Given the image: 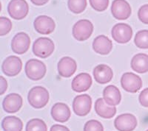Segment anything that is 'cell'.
Wrapping results in <instances>:
<instances>
[{"mask_svg":"<svg viewBox=\"0 0 148 131\" xmlns=\"http://www.w3.org/2000/svg\"><path fill=\"white\" fill-rule=\"evenodd\" d=\"M138 101L143 107L148 108V88L144 89L138 97Z\"/></svg>","mask_w":148,"mask_h":131,"instance_id":"cell-31","label":"cell"},{"mask_svg":"<svg viewBox=\"0 0 148 131\" xmlns=\"http://www.w3.org/2000/svg\"><path fill=\"white\" fill-rule=\"evenodd\" d=\"M26 131H47V124L40 119H33L26 124Z\"/></svg>","mask_w":148,"mask_h":131,"instance_id":"cell-26","label":"cell"},{"mask_svg":"<svg viewBox=\"0 0 148 131\" xmlns=\"http://www.w3.org/2000/svg\"><path fill=\"white\" fill-rule=\"evenodd\" d=\"M131 68L136 72L143 74L148 72V55L138 53L133 56L131 60Z\"/></svg>","mask_w":148,"mask_h":131,"instance_id":"cell-22","label":"cell"},{"mask_svg":"<svg viewBox=\"0 0 148 131\" xmlns=\"http://www.w3.org/2000/svg\"><path fill=\"white\" fill-rule=\"evenodd\" d=\"M34 26L36 31L42 35H48L52 33L56 27L53 19L45 15L37 17L34 20Z\"/></svg>","mask_w":148,"mask_h":131,"instance_id":"cell-13","label":"cell"},{"mask_svg":"<svg viewBox=\"0 0 148 131\" xmlns=\"http://www.w3.org/2000/svg\"><path fill=\"white\" fill-rule=\"evenodd\" d=\"M114 125L119 131H133L137 126V120L134 115L124 113L116 117Z\"/></svg>","mask_w":148,"mask_h":131,"instance_id":"cell-12","label":"cell"},{"mask_svg":"<svg viewBox=\"0 0 148 131\" xmlns=\"http://www.w3.org/2000/svg\"><path fill=\"white\" fill-rule=\"evenodd\" d=\"M92 49L98 54L106 55L109 54L113 49V43L110 39L105 35H99L92 42Z\"/></svg>","mask_w":148,"mask_h":131,"instance_id":"cell-16","label":"cell"},{"mask_svg":"<svg viewBox=\"0 0 148 131\" xmlns=\"http://www.w3.org/2000/svg\"><path fill=\"white\" fill-rule=\"evenodd\" d=\"M49 0H30V2H32L34 5L36 6H42L48 2Z\"/></svg>","mask_w":148,"mask_h":131,"instance_id":"cell-34","label":"cell"},{"mask_svg":"<svg viewBox=\"0 0 148 131\" xmlns=\"http://www.w3.org/2000/svg\"><path fill=\"white\" fill-rule=\"evenodd\" d=\"M25 74L29 79L39 80L45 77L47 72L45 64L36 59H30L26 63L25 67Z\"/></svg>","mask_w":148,"mask_h":131,"instance_id":"cell-2","label":"cell"},{"mask_svg":"<svg viewBox=\"0 0 148 131\" xmlns=\"http://www.w3.org/2000/svg\"><path fill=\"white\" fill-rule=\"evenodd\" d=\"M22 69V62L19 57L12 55L5 59L2 65V72L8 77H14L19 74Z\"/></svg>","mask_w":148,"mask_h":131,"instance_id":"cell-10","label":"cell"},{"mask_svg":"<svg viewBox=\"0 0 148 131\" xmlns=\"http://www.w3.org/2000/svg\"><path fill=\"white\" fill-rule=\"evenodd\" d=\"M28 103L33 108L40 109L44 108L49 101V92L42 86H35L30 89L27 96Z\"/></svg>","mask_w":148,"mask_h":131,"instance_id":"cell-1","label":"cell"},{"mask_svg":"<svg viewBox=\"0 0 148 131\" xmlns=\"http://www.w3.org/2000/svg\"><path fill=\"white\" fill-rule=\"evenodd\" d=\"M134 43L138 48L148 49V30H140L136 34Z\"/></svg>","mask_w":148,"mask_h":131,"instance_id":"cell-24","label":"cell"},{"mask_svg":"<svg viewBox=\"0 0 148 131\" xmlns=\"http://www.w3.org/2000/svg\"><path fill=\"white\" fill-rule=\"evenodd\" d=\"M92 107V99L88 94L78 95L73 102V109L77 116H87Z\"/></svg>","mask_w":148,"mask_h":131,"instance_id":"cell-7","label":"cell"},{"mask_svg":"<svg viewBox=\"0 0 148 131\" xmlns=\"http://www.w3.org/2000/svg\"><path fill=\"white\" fill-rule=\"evenodd\" d=\"M95 111L104 119H111L116 115V108L108 105L103 98H99L95 103Z\"/></svg>","mask_w":148,"mask_h":131,"instance_id":"cell-20","label":"cell"},{"mask_svg":"<svg viewBox=\"0 0 148 131\" xmlns=\"http://www.w3.org/2000/svg\"><path fill=\"white\" fill-rule=\"evenodd\" d=\"M22 98L18 94L12 93L6 96L2 102L4 111L8 113L18 112L22 106Z\"/></svg>","mask_w":148,"mask_h":131,"instance_id":"cell-14","label":"cell"},{"mask_svg":"<svg viewBox=\"0 0 148 131\" xmlns=\"http://www.w3.org/2000/svg\"><path fill=\"white\" fill-rule=\"evenodd\" d=\"M121 87L130 93H136L142 87V80L134 73L126 72L121 78Z\"/></svg>","mask_w":148,"mask_h":131,"instance_id":"cell-8","label":"cell"},{"mask_svg":"<svg viewBox=\"0 0 148 131\" xmlns=\"http://www.w3.org/2000/svg\"><path fill=\"white\" fill-rule=\"evenodd\" d=\"M103 97L105 102L112 106H116L119 104L121 99V92L118 88L113 85H110L104 89Z\"/></svg>","mask_w":148,"mask_h":131,"instance_id":"cell-21","label":"cell"},{"mask_svg":"<svg viewBox=\"0 0 148 131\" xmlns=\"http://www.w3.org/2000/svg\"><path fill=\"white\" fill-rule=\"evenodd\" d=\"M2 128L4 131H22L23 123L16 116H6L2 122Z\"/></svg>","mask_w":148,"mask_h":131,"instance_id":"cell-23","label":"cell"},{"mask_svg":"<svg viewBox=\"0 0 148 131\" xmlns=\"http://www.w3.org/2000/svg\"><path fill=\"white\" fill-rule=\"evenodd\" d=\"M12 29V22L6 17H0V35L3 36L10 32Z\"/></svg>","mask_w":148,"mask_h":131,"instance_id":"cell-27","label":"cell"},{"mask_svg":"<svg viewBox=\"0 0 148 131\" xmlns=\"http://www.w3.org/2000/svg\"><path fill=\"white\" fill-rule=\"evenodd\" d=\"M93 32L92 22L88 19H82L76 22L73 27L72 33L74 38L79 41L88 40Z\"/></svg>","mask_w":148,"mask_h":131,"instance_id":"cell-4","label":"cell"},{"mask_svg":"<svg viewBox=\"0 0 148 131\" xmlns=\"http://www.w3.org/2000/svg\"><path fill=\"white\" fill-rule=\"evenodd\" d=\"M138 19L145 24H148V5H142L138 11Z\"/></svg>","mask_w":148,"mask_h":131,"instance_id":"cell-30","label":"cell"},{"mask_svg":"<svg viewBox=\"0 0 148 131\" xmlns=\"http://www.w3.org/2000/svg\"><path fill=\"white\" fill-rule=\"evenodd\" d=\"M90 6L95 10L102 12L107 10L109 5V0H89Z\"/></svg>","mask_w":148,"mask_h":131,"instance_id":"cell-28","label":"cell"},{"mask_svg":"<svg viewBox=\"0 0 148 131\" xmlns=\"http://www.w3.org/2000/svg\"><path fill=\"white\" fill-rule=\"evenodd\" d=\"M54 49V43L48 38H39L34 41L33 45V52L36 56L41 58H46L51 56Z\"/></svg>","mask_w":148,"mask_h":131,"instance_id":"cell-3","label":"cell"},{"mask_svg":"<svg viewBox=\"0 0 148 131\" xmlns=\"http://www.w3.org/2000/svg\"><path fill=\"white\" fill-rule=\"evenodd\" d=\"M111 13L116 19L126 20L131 15L132 9L125 0H114L111 6Z\"/></svg>","mask_w":148,"mask_h":131,"instance_id":"cell-9","label":"cell"},{"mask_svg":"<svg viewBox=\"0 0 148 131\" xmlns=\"http://www.w3.org/2000/svg\"><path fill=\"white\" fill-rule=\"evenodd\" d=\"M92 77L88 73H81L74 77L72 81V89L81 93L88 91L92 85Z\"/></svg>","mask_w":148,"mask_h":131,"instance_id":"cell-19","label":"cell"},{"mask_svg":"<svg viewBox=\"0 0 148 131\" xmlns=\"http://www.w3.org/2000/svg\"><path fill=\"white\" fill-rule=\"evenodd\" d=\"M30 38L25 32H18L12 39L11 49L16 54L22 55L30 48Z\"/></svg>","mask_w":148,"mask_h":131,"instance_id":"cell-11","label":"cell"},{"mask_svg":"<svg viewBox=\"0 0 148 131\" xmlns=\"http://www.w3.org/2000/svg\"><path fill=\"white\" fill-rule=\"evenodd\" d=\"M146 131H148V130H146Z\"/></svg>","mask_w":148,"mask_h":131,"instance_id":"cell-35","label":"cell"},{"mask_svg":"<svg viewBox=\"0 0 148 131\" xmlns=\"http://www.w3.org/2000/svg\"><path fill=\"white\" fill-rule=\"evenodd\" d=\"M50 131H70V130L62 124H53L51 128Z\"/></svg>","mask_w":148,"mask_h":131,"instance_id":"cell-33","label":"cell"},{"mask_svg":"<svg viewBox=\"0 0 148 131\" xmlns=\"http://www.w3.org/2000/svg\"><path fill=\"white\" fill-rule=\"evenodd\" d=\"M51 116L55 121L65 122L71 118V110L66 104L62 103H56L51 108Z\"/></svg>","mask_w":148,"mask_h":131,"instance_id":"cell-18","label":"cell"},{"mask_svg":"<svg viewBox=\"0 0 148 131\" xmlns=\"http://www.w3.org/2000/svg\"><path fill=\"white\" fill-rule=\"evenodd\" d=\"M67 6L72 13L79 14L86 9L87 0H68Z\"/></svg>","mask_w":148,"mask_h":131,"instance_id":"cell-25","label":"cell"},{"mask_svg":"<svg viewBox=\"0 0 148 131\" xmlns=\"http://www.w3.org/2000/svg\"><path fill=\"white\" fill-rule=\"evenodd\" d=\"M112 37L119 44L129 42L133 36V30L127 24L119 23L113 26L111 30Z\"/></svg>","mask_w":148,"mask_h":131,"instance_id":"cell-6","label":"cell"},{"mask_svg":"<svg viewBox=\"0 0 148 131\" xmlns=\"http://www.w3.org/2000/svg\"><path fill=\"white\" fill-rule=\"evenodd\" d=\"M8 12L12 19L22 20L28 14V4L25 0H11L8 5Z\"/></svg>","mask_w":148,"mask_h":131,"instance_id":"cell-5","label":"cell"},{"mask_svg":"<svg viewBox=\"0 0 148 131\" xmlns=\"http://www.w3.org/2000/svg\"><path fill=\"white\" fill-rule=\"evenodd\" d=\"M58 72L62 77H70L73 75L77 69L76 61L71 57H64L58 63Z\"/></svg>","mask_w":148,"mask_h":131,"instance_id":"cell-15","label":"cell"},{"mask_svg":"<svg viewBox=\"0 0 148 131\" xmlns=\"http://www.w3.org/2000/svg\"><path fill=\"white\" fill-rule=\"evenodd\" d=\"M84 131H104V127L97 120H90L84 124Z\"/></svg>","mask_w":148,"mask_h":131,"instance_id":"cell-29","label":"cell"},{"mask_svg":"<svg viewBox=\"0 0 148 131\" xmlns=\"http://www.w3.org/2000/svg\"><path fill=\"white\" fill-rule=\"evenodd\" d=\"M7 88H8L7 81H6V80H5L2 76H1V77H0V88H1L0 89V91H1L0 94H1V95H2V94L6 91Z\"/></svg>","mask_w":148,"mask_h":131,"instance_id":"cell-32","label":"cell"},{"mask_svg":"<svg viewBox=\"0 0 148 131\" xmlns=\"http://www.w3.org/2000/svg\"><path fill=\"white\" fill-rule=\"evenodd\" d=\"M94 79L98 83L105 84L110 82L113 77V70L109 66L105 64H100L93 69Z\"/></svg>","mask_w":148,"mask_h":131,"instance_id":"cell-17","label":"cell"}]
</instances>
